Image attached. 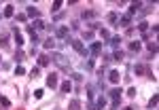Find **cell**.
Returning <instances> with one entry per match:
<instances>
[{"label": "cell", "mask_w": 159, "mask_h": 110, "mask_svg": "<svg viewBox=\"0 0 159 110\" xmlns=\"http://www.w3.org/2000/svg\"><path fill=\"white\" fill-rule=\"evenodd\" d=\"M70 44H72V49H74L78 55H83V57L89 55V51H87V47L83 44V40H70Z\"/></svg>", "instance_id": "obj_1"}, {"label": "cell", "mask_w": 159, "mask_h": 110, "mask_svg": "<svg viewBox=\"0 0 159 110\" xmlns=\"http://www.w3.org/2000/svg\"><path fill=\"white\" fill-rule=\"evenodd\" d=\"M53 61H55L59 68H64V70H68V66H70V63L66 61V57H64L61 53H55V55H53Z\"/></svg>", "instance_id": "obj_2"}, {"label": "cell", "mask_w": 159, "mask_h": 110, "mask_svg": "<svg viewBox=\"0 0 159 110\" xmlns=\"http://www.w3.org/2000/svg\"><path fill=\"white\" fill-rule=\"evenodd\" d=\"M25 15H28V17H32V19H40V11H38L36 6H28Z\"/></svg>", "instance_id": "obj_3"}, {"label": "cell", "mask_w": 159, "mask_h": 110, "mask_svg": "<svg viewBox=\"0 0 159 110\" xmlns=\"http://www.w3.org/2000/svg\"><path fill=\"white\" fill-rule=\"evenodd\" d=\"M47 87H51V89L57 87V74H53V72H51V74L47 76Z\"/></svg>", "instance_id": "obj_4"}, {"label": "cell", "mask_w": 159, "mask_h": 110, "mask_svg": "<svg viewBox=\"0 0 159 110\" xmlns=\"http://www.w3.org/2000/svg\"><path fill=\"white\" fill-rule=\"evenodd\" d=\"M55 36H57V38H61V40H64V38H68V28H66V25L57 28V30H55Z\"/></svg>", "instance_id": "obj_5"}, {"label": "cell", "mask_w": 159, "mask_h": 110, "mask_svg": "<svg viewBox=\"0 0 159 110\" xmlns=\"http://www.w3.org/2000/svg\"><path fill=\"white\" fill-rule=\"evenodd\" d=\"M138 8H142V2H131V4H129V13H127V15H129V17H131V15H136V13H138Z\"/></svg>", "instance_id": "obj_6"}, {"label": "cell", "mask_w": 159, "mask_h": 110, "mask_svg": "<svg viewBox=\"0 0 159 110\" xmlns=\"http://www.w3.org/2000/svg\"><path fill=\"white\" fill-rule=\"evenodd\" d=\"M108 80H110V82H119V80H121V74H119L117 70H110V72H108Z\"/></svg>", "instance_id": "obj_7"}, {"label": "cell", "mask_w": 159, "mask_h": 110, "mask_svg": "<svg viewBox=\"0 0 159 110\" xmlns=\"http://www.w3.org/2000/svg\"><path fill=\"white\" fill-rule=\"evenodd\" d=\"M49 55H45V53H42V55H38V66L40 68H45V66H49Z\"/></svg>", "instance_id": "obj_8"}, {"label": "cell", "mask_w": 159, "mask_h": 110, "mask_svg": "<svg viewBox=\"0 0 159 110\" xmlns=\"http://www.w3.org/2000/svg\"><path fill=\"white\" fill-rule=\"evenodd\" d=\"M2 15H4V17H13V15H15V6H13V4H6L4 11H2Z\"/></svg>", "instance_id": "obj_9"}, {"label": "cell", "mask_w": 159, "mask_h": 110, "mask_svg": "<svg viewBox=\"0 0 159 110\" xmlns=\"http://www.w3.org/2000/svg\"><path fill=\"white\" fill-rule=\"evenodd\" d=\"M13 36H15V42H17V47H21V44H23V36L19 34V30H17V28L13 30Z\"/></svg>", "instance_id": "obj_10"}, {"label": "cell", "mask_w": 159, "mask_h": 110, "mask_svg": "<svg viewBox=\"0 0 159 110\" xmlns=\"http://www.w3.org/2000/svg\"><path fill=\"white\" fill-rule=\"evenodd\" d=\"M70 89H72V85H70V80H64V82L59 85V91H61V93H70Z\"/></svg>", "instance_id": "obj_11"}, {"label": "cell", "mask_w": 159, "mask_h": 110, "mask_svg": "<svg viewBox=\"0 0 159 110\" xmlns=\"http://www.w3.org/2000/svg\"><path fill=\"white\" fill-rule=\"evenodd\" d=\"M68 110H81V102H78V99H72V102L68 104Z\"/></svg>", "instance_id": "obj_12"}, {"label": "cell", "mask_w": 159, "mask_h": 110, "mask_svg": "<svg viewBox=\"0 0 159 110\" xmlns=\"http://www.w3.org/2000/svg\"><path fill=\"white\" fill-rule=\"evenodd\" d=\"M0 106H4V108H11V99H8L6 95H0Z\"/></svg>", "instance_id": "obj_13"}, {"label": "cell", "mask_w": 159, "mask_h": 110, "mask_svg": "<svg viewBox=\"0 0 159 110\" xmlns=\"http://www.w3.org/2000/svg\"><path fill=\"white\" fill-rule=\"evenodd\" d=\"M104 106H106V97H104V95H100V97H98V102H95V108L102 110Z\"/></svg>", "instance_id": "obj_14"}, {"label": "cell", "mask_w": 159, "mask_h": 110, "mask_svg": "<svg viewBox=\"0 0 159 110\" xmlns=\"http://www.w3.org/2000/svg\"><path fill=\"white\" fill-rule=\"evenodd\" d=\"M32 28H34V30H42L45 23H42V19H34V21H32Z\"/></svg>", "instance_id": "obj_15"}, {"label": "cell", "mask_w": 159, "mask_h": 110, "mask_svg": "<svg viewBox=\"0 0 159 110\" xmlns=\"http://www.w3.org/2000/svg\"><path fill=\"white\" fill-rule=\"evenodd\" d=\"M100 51H102V42H93V44H91V53L98 55Z\"/></svg>", "instance_id": "obj_16"}, {"label": "cell", "mask_w": 159, "mask_h": 110, "mask_svg": "<svg viewBox=\"0 0 159 110\" xmlns=\"http://www.w3.org/2000/svg\"><path fill=\"white\" fill-rule=\"evenodd\" d=\"M121 93H123L121 89H112L110 91V99H121Z\"/></svg>", "instance_id": "obj_17"}, {"label": "cell", "mask_w": 159, "mask_h": 110, "mask_svg": "<svg viewBox=\"0 0 159 110\" xmlns=\"http://www.w3.org/2000/svg\"><path fill=\"white\" fill-rule=\"evenodd\" d=\"M119 42H121V36H112V38H110V47H112V49H117V47H119Z\"/></svg>", "instance_id": "obj_18"}, {"label": "cell", "mask_w": 159, "mask_h": 110, "mask_svg": "<svg viewBox=\"0 0 159 110\" xmlns=\"http://www.w3.org/2000/svg\"><path fill=\"white\" fill-rule=\"evenodd\" d=\"M119 21H121V25H131V17L129 15H123Z\"/></svg>", "instance_id": "obj_19"}, {"label": "cell", "mask_w": 159, "mask_h": 110, "mask_svg": "<svg viewBox=\"0 0 159 110\" xmlns=\"http://www.w3.org/2000/svg\"><path fill=\"white\" fill-rule=\"evenodd\" d=\"M129 51H134V53H138V51H140V42H138V40H134V42H129Z\"/></svg>", "instance_id": "obj_20"}, {"label": "cell", "mask_w": 159, "mask_h": 110, "mask_svg": "<svg viewBox=\"0 0 159 110\" xmlns=\"http://www.w3.org/2000/svg\"><path fill=\"white\" fill-rule=\"evenodd\" d=\"M157 99H159L157 95H153L151 99H148V108H151V110H155V108H157Z\"/></svg>", "instance_id": "obj_21"}, {"label": "cell", "mask_w": 159, "mask_h": 110, "mask_svg": "<svg viewBox=\"0 0 159 110\" xmlns=\"http://www.w3.org/2000/svg\"><path fill=\"white\" fill-rule=\"evenodd\" d=\"M42 47H45V49H53V47H55V40H53V38H47Z\"/></svg>", "instance_id": "obj_22"}, {"label": "cell", "mask_w": 159, "mask_h": 110, "mask_svg": "<svg viewBox=\"0 0 159 110\" xmlns=\"http://www.w3.org/2000/svg\"><path fill=\"white\" fill-rule=\"evenodd\" d=\"M108 21H110V23H117V21H119V15H117V13H108Z\"/></svg>", "instance_id": "obj_23"}, {"label": "cell", "mask_w": 159, "mask_h": 110, "mask_svg": "<svg viewBox=\"0 0 159 110\" xmlns=\"http://www.w3.org/2000/svg\"><path fill=\"white\" fill-rule=\"evenodd\" d=\"M15 74H17V76H23V74H25V68H23V66H17V68H15Z\"/></svg>", "instance_id": "obj_24"}, {"label": "cell", "mask_w": 159, "mask_h": 110, "mask_svg": "<svg viewBox=\"0 0 159 110\" xmlns=\"http://www.w3.org/2000/svg\"><path fill=\"white\" fill-rule=\"evenodd\" d=\"M42 95H45V91H42V89H36V91H34V97H36V99H42Z\"/></svg>", "instance_id": "obj_25"}, {"label": "cell", "mask_w": 159, "mask_h": 110, "mask_svg": "<svg viewBox=\"0 0 159 110\" xmlns=\"http://www.w3.org/2000/svg\"><path fill=\"white\" fill-rule=\"evenodd\" d=\"M59 8H61V2H59V0H57V2H53V4H51V11H53V13H55V11H59Z\"/></svg>", "instance_id": "obj_26"}, {"label": "cell", "mask_w": 159, "mask_h": 110, "mask_svg": "<svg viewBox=\"0 0 159 110\" xmlns=\"http://www.w3.org/2000/svg\"><path fill=\"white\" fill-rule=\"evenodd\" d=\"M146 28H148L146 21H140V23H138V30H140V32H146Z\"/></svg>", "instance_id": "obj_27"}, {"label": "cell", "mask_w": 159, "mask_h": 110, "mask_svg": "<svg viewBox=\"0 0 159 110\" xmlns=\"http://www.w3.org/2000/svg\"><path fill=\"white\" fill-rule=\"evenodd\" d=\"M100 36L104 40H110V34H108V30H100Z\"/></svg>", "instance_id": "obj_28"}, {"label": "cell", "mask_w": 159, "mask_h": 110, "mask_svg": "<svg viewBox=\"0 0 159 110\" xmlns=\"http://www.w3.org/2000/svg\"><path fill=\"white\" fill-rule=\"evenodd\" d=\"M146 47H148V51H151V53H157V42H148Z\"/></svg>", "instance_id": "obj_29"}, {"label": "cell", "mask_w": 159, "mask_h": 110, "mask_svg": "<svg viewBox=\"0 0 159 110\" xmlns=\"http://www.w3.org/2000/svg\"><path fill=\"white\" fill-rule=\"evenodd\" d=\"M25 19H28V15H25V13H17V21H25Z\"/></svg>", "instance_id": "obj_30"}, {"label": "cell", "mask_w": 159, "mask_h": 110, "mask_svg": "<svg viewBox=\"0 0 159 110\" xmlns=\"http://www.w3.org/2000/svg\"><path fill=\"white\" fill-rule=\"evenodd\" d=\"M38 74H40V68H32V70H30V76H34V78H36Z\"/></svg>", "instance_id": "obj_31"}, {"label": "cell", "mask_w": 159, "mask_h": 110, "mask_svg": "<svg viewBox=\"0 0 159 110\" xmlns=\"http://www.w3.org/2000/svg\"><path fill=\"white\" fill-rule=\"evenodd\" d=\"M83 38L85 40H91L93 38V32H83Z\"/></svg>", "instance_id": "obj_32"}, {"label": "cell", "mask_w": 159, "mask_h": 110, "mask_svg": "<svg viewBox=\"0 0 159 110\" xmlns=\"http://www.w3.org/2000/svg\"><path fill=\"white\" fill-rule=\"evenodd\" d=\"M89 17H93V11H83V19H89Z\"/></svg>", "instance_id": "obj_33"}, {"label": "cell", "mask_w": 159, "mask_h": 110, "mask_svg": "<svg viewBox=\"0 0 159 110\" xmlns=\"http://www.w3.org/2000/svg\"><path fill=\"white\" fill-rule=\"evenodd\" d=\"M112 57H114V59H119V61H121V59H123V53H121V51H114V55H112Z\"/></svg>", "instance_id": "obj_34"}, {"label": "cell", "mask_w": 159, "mask_h": 110, "mask_svg": "<svg viewBox=\"0 0 159 110\" xmlns=\"http://www.w3.org/2000/svg\"><path fill=\"white\" fill-rule=\"evenodd\" d=\"M134 70H136V74H142V72H144V66H140V63H138Z\"/></svg>", "instance_id": "obj_35"}, {"label": "cell", "mask_w": 159, "mask_h": 110, "mask_svg": "<svg viewBox=\"0 0 159 110\" xmlns=\"http://www.w3.org/2000/svg\"><path fill=\"white\" fill-rule=\"evenodd\" d=\"M15 59H17V61H23V53H21V51H17V55H15Z\"/></svg>", "instance_id": "obj_36"}, {"label": "cell", "mask_w": 159, "mask_h": 110, "mask_svg": "<svg viewBox=\"0 0 159 110\" xmlns=\"http://www.w3.org/2000/svg\"><path fill=\"white\" fill-rule=\"evenodd\" d=\"M127 95H129V97H136V89H134V87H129V91H127Z\"/></svg>", "instance_id": "obj_37"}, {"label": "cell", "mask_w": 159, "mask_h": 110, "mask_svg": "<svg viewBox=\"0 0 159 110\" xmlns=\"http://www.w3.org/2000/svg\"><path fill=\"white\" fill-rule=\"evenodd\" d=\"M123 110H134V108H131V106H127V108H123Z\"/></svg>", "instance_id": "obj_38"}]
</instances>
